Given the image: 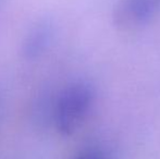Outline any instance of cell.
<instances>
[{"instance_id":"3","label":"cell","mask_w":160,"mask_h":159,"mask_svg":"<svg viewBox=\"0 0 160 159\" xmlns=\"http://www.w3.org/2000/svg\"><path fill=\"white\" fill-rule=\"evenodd\" d=\"M52 25L46 20L37 22L28 33L23 42V53L28 59L39 57L47 48L52 38Z\"/></svg>"},{"instance_id":"4","label":"cell","mask_w":160,"mask_h":159,"mask_svg":"<svg viewBox=\"0 0 160 159\" xmlns=\"http://www.w3.org/2000/svg\"><path fill=\"white\" fill-rule=\"evenodd\" d=\"M73 159H105L102 153L97 149H87L78 155H76Z\"/></svg>"},{"instance_id":"2","label":"cell","mask_w":160,"mask_h":159,"mask_svg":"<svg viewBox=\"0 0 160 159\" xmlns=\"http://www.w3.org/2000/svg\"><path fill=\"white\" fill-rule=\"evenodd\" d=\"M160 0H119L113 10V22L122 31H133L149 22L157 13Z\"/></svg>"},{"instance_id":"1","label":"cell","mask_w":160,"mask_h":159,"mask_svg":"<svg viewBox=\"0 0 160 159\" xmlns=\"http://www.w3.org/2000/svg\"><path fill=\"white\" fill-rule=\"evenodd\" d=\"M94 100V91L85 82H75L67 86L57 100L55 122L58 131L71 135L78 129L88 113Z\"/></svg>"}]
</instances>
